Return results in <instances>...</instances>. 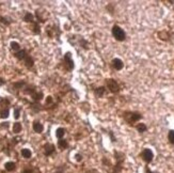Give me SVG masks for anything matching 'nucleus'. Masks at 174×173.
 Returning a JSON list of instances; mask_svg holds the SVG:
<instances>
[{
	"instance_id": "nucleus-29",
	"label": "nucleus",
	"mask_w": 174,
	"mask_h": 173,
	"mask_svg": "<svg viewBox=\"0 0 174 173\" xmlns=\"http://www.w3.org/2000/svg\"><path fill=\"white\" fill-rule=\"evenodd\" d=\"M51 103H53V97L47 96L46 97V104H51Z\"/></svg>"
},
{
	"instance_id": "nucleus-4",
	"label": "nucleus",
	"mask_w": 174,
	"mask_h": 173,
	"mask_svg": "<svg viewBox=\"0 0 174 173\" xmlns=\"http://www.w3.org/2000/svg\"><path fill=\"white\" fill-rule=\"evenodd\" d=\"M106 86H107L108 90H109L111 93L120 92V86H119V83H117V81L114 80V79H112V78L106 79Z\"/></svg>"
},
{
	"instance_id": "nucleus-3",
	"label": "nucleus",
	"mask_w": 174,
	"mask_h": 173,
	"mask_svg": "<svg viewBox=\"0 0 174 173\" xmlns=\"http://www.w3.org/2000/svg\"><path fill=\"white\" fill-rule=\"evenodd\" d=\"M63 62H64V68L66 71L71 72V71L74 70L75 64H74V61H73V59H72V53H65L64 58H63Z\"/></svg>"
},
{
	"instance_id": "nucleus-9",
	"label": "nucleus",
	"mask_w": 174,
	"mask_h": 173,
	"mask_svg": "<svg viewBox=\"0 0 174 173\" xmlns=\"http://www.w3.org/2000/svg\"><path fill=\"white\" fill-rule=\"evenodd\" d=\"M158 39L161 41H170L171 36L167 30H162V31L158 32Z\"/></svg>"
},
{
	"instance_id": "nucleus-22",
	"label": "nucleus",
	"mask_w": 174,
	"mask_h": 173,
	"mask_svg": "<svg viewBox=\"0 0 174 173\" xmlns=\"http://www.w3.org/2000/svg\"><path fill=\"white\" fill-rule=\"evenodd\" d=\"M21 155H23L24 158H30L32 156V153L29 149H23L21 150Z\"/></svg>"
},
{
	"instance_id": "nucleus-26",
	"label": "nucleus",
	"mask_w": 174,
	"mask_h": 173,
	"mask_svg": "<svg viewBox=\"0 0 174 173\" xmlns=\"http://www.w3.org/2000/svg\"><path fill=\"white\" fill-rule=\"evenodd\" d=\"M0 23L3 24V25H6V26H9V25H10L11 21H10V20H8V19H6V17L0 16Z\"/></svg>"
},
{
	"instance_id": "nucleus-27",
	"label": "nucleus",
	"mask_w": 174,
	"mask_h": 173,
	"mask_svg": "<svg viewBox=\"0 0 174 173\" xmlns=\"http://www.w3.org/2000/svg\"><path fill=\"white\" fill-rule=\"evenodd\" d=\"M19 112H20V109H19V108H15L14 109V118L16 119V120H18L19 119V116H20Z\"/></svg>"
},
{
	"instance_id": "nucleus-7",
	"label": "nucleus",
	"mask_w": 174,
	"mask_h": 173,
	"mask_svg": "<svg viewBox=\"0 0 174 173\" xmlns=\"http://www.w3.org/2000/svg\"><path fill=\"white\" fill-rule=\"evenodd\" d=\"M111 64H112V66H113L114 70H117V71H121L122 68H124L123 61H122L121 59H119V58H114V59L112 60Z\"/></svg>"
},
{
	"instance_id": "nucleus-19",
	"label": "nucleus",
	"mask_w": 174,
	"mask_h": 173,
	"mask_svg": "<svg viewBox=\"0 0 174 173\" xmlns=\"http://www.w3.org/2000/svg\"><path fill=\"white\" fill-rule=\"evenodd\" d=\"M65 135V129L63 127H59L56 131V136H57L58 139H63V136Z\"/></svg>"
},
{
	"instance_id": "nucleus-32",
	"label": "nucleus",
	"mask_w": 174,
	"mask_h": 173,
	"mask_svg": "<svg viewBox=\"0 0 174 173\" xmlns=\"http://www.w3.org/2000/svg\"><path fill=\"white\" fill-rule=\"evenodd\" d=\"M145 173H157V172H153V171H151L149 167H145Z\"/></svg>"
},
{
	"instance_id": "nucleus-6",
	"label": "nucleus",
	"mask_w": 174,
	"mask_h": 173,
	"mask_svg": "<svg viewBox=\"0 0 174 173\" xmlns=\"http://www.w3.org/2000/svg\"><path fill=\"white\" fill-rule=\"evenodd\" d=\"M116 159H117V165L114 167V173H121L122 169H123L124 154L123 153H116Z\"/></svg>"
},
{
	"instance_id": "nucleus-1",
	"label": "nucleus",
	"mask_w": 174,
	"mask_h": 173,
	"mask_svg": "<svg viewBox=\"0 0 174 173\" xmlns=\"http://www.w3.org/2000/svg\"><path fill=\"white\" fill-rule=\"evenodd\" d=\"M123 118L127 124L134 125L142 119V114L138 111H125L123 113Z\"/></svg>"
},
{
	"instance_id": "nucleus-12",
	"label": "nucleus",
	"mask_w": 174,
	"mask_h": 173,
	"mask_svg": "<svg viewBox=\"0 0 174 173\" xmlns=\"http://www.w3.org/2000/svg\"><path fill=\"white\" fill-rule=\"evenodd\" d=\"M24 62H25V65H26V68H31L32 66L34 65V60L32 59V57H31V56H29V55L25 58Z\"/></svg>"
},
{
	"instance_id": "nucleus-11",
	"label": "nucleus",
	"mask_w": 174,
	"mask_h": 173,
	"mask_svg": "<svg viewBox=\"0 0 174 173\" xmlns=\"http://www.w3.org/2000/svg\"><path fill=\"white\" fill-rule=\"evenodd\" d=\"M94 94L96 97H103L106 94V88L105 86H98V88L94 89Z\"/></svg>"
},
{
	"instance_id": "nucleus-13",
	"label": "nucleus",
	"mask_w": 174,
	"mask_h": 173,
	"mask_svg": "<svg viewBox=\"0 0 174 173\" xmlns=\"http://www.w3.org/2000/svg\"><path fill=\"white\" fill-rule=\"evenodd\" d=\"M27 56H28L27 53H26V50H24V49H20L19 51L14 53V57L18 60H25V58L27 57Z\"/></svg>"
},
{
	"instance_id": "nucleus-28",
	"label": "nucleus",
	"mask_w": 174,
	"mask_h": 173,
	"mask_svg": "<svg viewBox=\"0 0 174 173\" xmlns=\"http://www.w3.org/2000/svg\"><path fill=\"white\" fill-rule=\"evenodd\" d=\"M0 127H1V128H8V127H9V122L2 123V124L0 125Z\"/></svg>"
},
{
	"instance_id": "nucleus-21",
	"label": "nucleus",
	"mask_w": 174,
	"mask_h": 173,
	"mask_svg": "<svg viewBox=\"0 0 174 173\" xmlns=\"http://www.w3.org/2000/svg\"><path fill=\"white\" fill-rule=\"evenodd\" d=\"M10 46H11V49L14 50L15 53H17V51L20 50V45H19L17 42H15V41H12V42L10 43Z\"/></svg>"
},
{
	"instance_id": "nucleus-18",
	"label": "nucleus",
	"mask_w": 174,
	"mask_h": 173,
	"mask_svg": "<svg viewBox=\"0 0 174 173\" xmlns=\"http://www.w3.org/2000/svg\"><path fill=\"white\" fill-rule=\"evenodd\" d=\"M23 129V126H21V123L19 122H15L14 125H13V133L14 134H18Z\"/></svg>"
},
{
	"instance_id": "nucleus-2",
	"label": "nucleus",
	"mask_w": 174,
	"mask_h": 173,
	"mask_svg": "<svg viewBox=\"0 0 174 173\" xmlns=\"http://www.w3.org/2000/svg\"><path fill=\"white\" fill-rule=\"evenodd\" d=\"M111 32H112V35H113V38L116 39L117 41H119V42H123V41H125L126 33H125V31H124V30L120 27V26L114 25L113 27H112V31Z\"/></svg>"
},
{
	"instance_id": "nucleus-24",
	"label": "nucleus",
	"mask_w": 174,
	"mask_h": 173,
	"mask_svg": "<svg viewBox=\"0 0 174 173\" xmlns=\"http://www.w3.org/2000/svg\"><path fill=\"white\" fill-rule=\"evenodd\" d=\"M9 113H10L9 109L4 107L2 110H0V118H1V119H6L9 116Z\"/></svg>"
},
{
	"instance_id": "nucleus-33",
	"label": "nucleus",
	"mask_w": 174,
	"mask_h": 173,
	"mask_svg": "<svg viewBox=\"0 0 174 173\" xmlns=\"http://www.w3.org/2000/svg\"><path fill=\"white\" fill-rule=\"evenodd\" d=\"M23 173H33V172H32V170H24Z\"/></svg>"
},
{
	"instance_id": "nucleus-5",
	"label": "nucleus",
	"mask_w": 174,
	"mask_h": 173,
	"mask_svg": "<svg viewBox=\"0 0 174 173\" xmlns=\"http://www.w3.org/2000/svg\"><path fill=\"white\" fill-rule=\"evenodd\" d=\"M140 156H141V158L145 161V163L150 164V163H152L153 159H154V153L151 149H144V150L141 152Z\"/></svg>"
},
{
	"instance_id": "nucleus-20",
	"label": "nucleus",
	"mask_w": 174,
	"mask_h": 173,
	"mask_svg": "<svg viewBox=\"0 0 174 173\" xmlns=\"http://www.w3.org/2000/svg\"><path fill=\"white\" fill-rule=\"evenodd\" d=\"M58 146L61 149V150H65V149L68 146V143L65 139H59L58 141Z\"/></svg>"
},
{
	"instance_id": "nucleus-34",
	"label": "nucleus",
	"mask_w": 174,
	"mask_h": 173,
	"mask_svg": "<svg viewBox=\"0 0 174 173\" xmlns=\"http://www.w3.org/2000/svg\"><path fill=\"white\" fill-rule=\"evenodd\" d=\"M4 85V80H3V79H1V78H0V86H3Z\"/></svg>"
},
{
	"instance_id": "nucleus-17",
	"label": "nucleus",
	"mask_w": 174,
	"mask_h": 173,
	"mask_svg": "<svg viewBox=\"0 0 174 173\" xmlns=\"http://www.w3.org/2000/svg\"><path fill=\"white\" fill-rule=\"evenodd\" d=\"M31 97H32V99H33L34 101H40L41 99L43 98V93L35 91V92H34L33 94L31 95Z\"/></svg>"
},
{
	"instance_id": "nucleus-10",
	"label": "nucleus",
	"mask_w": 174,
	"mask_h": 173,
	"mask_svg": "<svg viewBox=\"0 0 174 173\" xmlns=\"http://www.w3.org/2000/svg\"><path fill=\"white\" fill-rule=\"evenodd\" d=\"M32 127H33V131H35V133H38V134L43 133V131H44V126H43L42 123H40L39 121H34Z\"/></svg>"
},
{
	"instance_id": "nucleus-14",
	"label": "nucleus",
	"mask_w": 174,
	"mask_h": 173,
	"mask_svg": "<svg viewBox=\"0 0 174 173\" xmlns=\"http://www.w3.org/2000/svg\"><path fill=\"white\" fill-rule=\"evenodd\" d=\"M4 168H6V171L11 172V171H13V170H15V168H16V165H15L14 161H8V163L4 164Z\"/></svg>"
},
{
	"instance_id": "nucleus-16",
	"label": "nucleus",
	"mask_w": 174,
	"mask_h": 173,
	"mask_svg": "<svg viewBox=\"0 0 174 173\" xmlns=\"http://www.w3.org/2000/svg\"><path fill=\"white\" fill-rule=\"evenodd\" d=\"M136 129L140 134H142V133H144V131H147V127H146V125H145L144 123H139V124L136 125Z\"/></svg>"
},
{
	"instance_id": "nucleus-8",
	"label": "nucleus",
	"mask_w": 174,
	"mask_h": 173,
	"mask_svg": "<svg viewBox=\"0 0 174 173\" xmlns=\"http://www.w3.org/2000/svg\"><path fill=\"white\" fill-rule=\"evenodd\" d=\"M55 152V145L51 143H46L44 145V153L46 156H50Z\"/></svg>"
},
{
	"instance_id": "nucleus-15",
	"label": "nucleus",
	"mask_w": 174,
	"mask_h": 173,
	"mask_svg": "<svg viewBox=\"0 0 174 173\" xmlns=\"http://www.w3.org/2000/svg\"><path fill=\"white\" fill-rule=\"evenodd\" d=\"M24 20L26 21V23H31L33 24L34 23V16L31 14V13L27 12L25 14V16H24Z\"/></svg>"
},
{
	"instance_id": "nucleus-25",
	"label": "nucleus",
	"mask_w": 174,
	"mask_h": 173,
	"mask_svg": "<svg viewBox=\"0 0 174 173\" xmlns=\"http://www.w3.org/2000/svg\"><path fill=\"white\" fill-rule=\"evenodd\" d=\"M168 139H169V142H170L172 145H174V131H173V129L169 131V133H168Z\"/></svg>"
},
{
	"instance_id": "nucleus-30",
	"label": "nucleus",
	"mask_w": 174,
	"mask_h": 173,
	"mask_svg": "<svg viewBox=\"0 0 174 173\" xmlns=\"http://www.w3.org/2000/svg\"><path fill=\"white\" fill-rule=\"evenodd\" d=\"M108 134H109V135H110V138H111V141H112V142L116 141V138L113 137V133H112V131H109V133H108Z\"/></svg>"
},
{
	"instance_id": "nucleus-31",
	"label": "nucleus",
	"mask_w": 174,
	"mask_h": 173,
	"mask_svg": "<svg viewBox=\"0 0 174 173\" xmlns=\"http://www.w3.org/2000/svg\"><path fill=\"white\" fill-rule=\"evenodd\" d=\"M81 159H82L81 155H80V154H76V160H77V161H81Z\"/></svg>"
},
{
	"instance_id": "nucleus-35",
	"label": "nucleus",
	"mask_w": 174,
	"mask_h": 173,
	"mask_svg": "<svg viewBox=\"0 0 174 173\" xmlns=\"http://www.w3.org/2000/svg\"><path fill=\"white\" fill-rule=\"evenodd\" d=\"M2 101H3V99H2V98H1V97H0V104H1V103H2Z\"/></svg>"
},
{
	"instance_id": "nucleus-23",
	"label": "nucleus",
	"mask_w": 174,
	"mask_h": 173,
	"mask_svg": "<svg viewBox=\"0 0 174 173\" xmlns=\"http://www.w3.org/2000/svg\"><path fill=\"white\" fill-rule=\"evenodd\" d=\"M33 27H32V31H33L34 34H40L41 33V28H40V25H39L36 21H34L33 24Z\"/></svg>"
},
{
	"instance_id": "nucleus-36",
	"label": "nucleus",
	"mask_w": 174,
	"mask_h": 173,
	"mask_svg": "<svg viewBox=\"0 0 174 173\" xmlns=\"http://www.w3.org/2000/svg\"><path fill=\"white\" fill-rule=\"evenodd\" d=\"M0 173H1V172H0Z\"/></svg>"
}]
</instances>
